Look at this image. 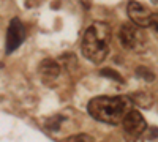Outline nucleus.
Wrapping results in <instances>:
<instances>
[{"mask_svg":"<svg viewBox=\"0 0 158 142\" xmlns=\"http://www.w3.org/2000/svg\"><path fill=\"white\" fill-rule=\"evenodd\" d=\"M59 60L63 63V67L67 68L68 71H73V70L77 67V57H76L73 52H65L63 55H60Z\"/></svg>","mask_w":158,"mask_h":142,"instance_id":"1a4fd4ad","label":"nucleus"},{"mask_svg":"<svg viewBox=\"0 0 158 142\" xmlns=\"http://www.w3.org/2000/svg\"><path fill=\"white\" fill-rule=\"evenodd\" d=\"M150 29H152L153 35L156 36V40H158V13H153V14H152V19H150Z\"/></svg>","mask_w":158,"mask_h":142,"instance_id":"4468645a","label":"nucleus"},{"mask_svg":"<svg viewBox=\"0 0 158 142\" xmlns=\"http://www.w3.org/2000/svg\"><path fill=\"white\" fill-rule=\"evenodd\" d=\"M133 103L130 96L118 95V96H97L89 101L87 112L92 119L103 123L115 125L123 122V119L133 111Z\"/></svg>","mask_w":158,"mask_h":142,"instance_id":"f257e3e1","label":"nucleus"},{"mask_svg":"<svg viewBox=\"0 0 158 142\" xmlns=\"http://www.w3.org/2000/svg\"><path fill=\"white\" fill-rule=\"evenodd\" d=\"M111 44V29L104 22H94L85 29L81 41L82 55L95 65L104 62L109 52Z\"/></svg>","mask_w":158,"mask_h":142,"instance_id":"f03ea898","label":"nucleus"},{"mask_svg":"<svg viewBox=\"0 0 158 142\" xmlns=\"http://www.w3.org/2000/svg\"><path fill=\"white\" fill-rule=\"evenodd\" d=\"M130 99L133 104H138L139 108H150L152 106V96L146 92H136V93H131Z\"/></svg>","mask_w":158,"mask_h":142,"instance_id":"6e6552de","label":"nucleus"},{"mask_svg":"<svg viewBox=\"0 0 158 142\" xmlns=\"http://www.w3.org/2000/svg\"><path fill=\"white\" fill-rule=\"evenodd\" d=\"M25 40V29L24 24L21 22L19 18H13L10 21L8 25V32H6V44H5V51L6 54H11L24 43Z\"/></svg>","mask_w":158,"mask_h":142,"instance_id":"39448f33","label":"nucleus"},{"mask_svg":"<svg viewBox=\"0 0 158 142\" xmlns=\"http://www.w3.org/2000/svg\"><path fill=\"white\" fill-rule=\"evenodd\" d=\"M65 142H94V137L89 134H77V136H71Z\"/></svg>","mask_w":158,"mask_h":142,"instance_id":"ddd939ff","label":"nucleus"},{"mask_svg":"<svg viewBox=\"0 0 158 142\" xmlns=\"http://www.w3.org/2000/svg\"><path fill=\"white\" fill-rule=\"evenodd\" d=\"M128 16L131 19L135 25H138L139 29H144V27H150V19H152V14L153 13L144 5V3H139V2H130L128 6Z\"/></svg>","mask_w":158,"mask_h":142,"instance_id":"423d86ee","label":"nucleus"},{"mask_svg":"<svg viewBox=\"0 0 158 142\" xmlns=\"http://www.w3.org/2000/svg\"><path fill=\"white\" fill-rule=\"evenodd\" d=\"M122 126H123V136L127 142H144L141 136L146 131L147 122L139 111H131L123 119Z\"/></svg>","mask_w":158,"mask_h":142,"instance_id":"20e7f679","label":"nucleus"},{"mask_svg":"<svg viewBox=\"0 0 158 142\" xmlns=\"http://www.w3.org/2000/svg\"><path fill=\"white\" fill-rule=\"evenodd\" d=\"M118 41L123 49L135 51V52H144L147 49V38L144 35L142 29L138 25L125 22L118 29Z\"/></svg>","mask_w":158,"mask_h":142,"instance_id":"7ed1b4c3","label":"nucleus"},{"mask_svg":"<svg viewBox=\"0 0 158 142\" xmlns=\"http://www.w3.org/2000/svg\"><path fill=\"white\" fill-rule=\"evenodd\" d=\"M62 122H63V115H51L44 122V128L48 131H59Z\"/></svg>","mask_w":158,"mask_h":142,"instance_id":"9d476101","label":"nucleus"},{"mask_svg":"<svg viewBox=\"0 0 158 142\" xmlns=\"http://www.w3.org/2000/svg\"><path fill=\"white\" fill-rule=\"evenodd\" d=\"M136 74L139 77H142L144 81H147V82H153V79H155L153 71L150 68H147V67H138L136 68Z\"/></svg>","mask_w":158,"mask_h":142,"instance_id":"f8f14e48","label":"nucleus"},{"mask_svg":"<svg viewBox=\"0 0 158 142\" xmlns=\"http://www.w3.org/2000/svg\"><path fill=\"white\" fill-rule=\"evenodd\" d=\"M149 137H150L152 140H153L155 137H158V128H156V126H153L152 130H150V133H149Z\"/></svg>","mask_w":158,"mask_h":142,"instance_id":"2eb2a0df","label":"nucleus"},{"mask_svg":"<svg viewBox=\"0 0 158 142\" xmlns=\"http://www.w3.org/2000/svg\"><path fill=\"white\" fill-rule=\"evenodd\" d=\"M38 73H40V76H41V81L44 84H51L59 77L60 65H59V62L52 60V59H44L38 65Z\"/></svg>","mask_w":158,"mask_h":142,"instance_id":"0eeeda50","label":"nucleus"},{"mask_svg":"<svg viewBox=\"0 0 158 142\" xmlns=\"http://www.w3.org/2000/svg\"><path fill=\"white\" fill-rule=\"evenodd\" d=\"M100 76L108 77V79H112V81H117V82H120V84L125 82V79L120 76V73H117L112 68H103V70H100Z\"/></svg>","mask_w":158,"mask_h":142,"instance_id":"9b49d317","label":"nucleus"}]
</instances>
